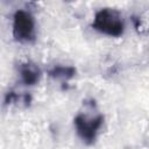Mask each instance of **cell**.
<instances>
[{
  "instance_id": "3957f363",
  "label": "cell",
  "mask_w": 149,
  "mask_h": 149,
  "mask_svg": "<svg viewBox=\"0 0 149 149\" xmlns=\"http://www.w3.org/2000/svg\"><path fill=\"white\" fill-rule=\"evenodd\" d=\"M73 123L78 136L87 146H91L95 142L99 129L104 123V115L99 114L94 118H87L84 114H78L73 119Z\"/></svg>"
},
{
  "instance_id": "8992f818",
  "label": "cell",
  "mask_w": 149,
  "mask_h": 149,
  "mask_svg": "<svg viewBox=\"0 0 149 149\" xmlns=\"http://www.w3.org/2000/svg\"><path fill=\"white\" fill-rule=\"evenodd\" d=\"M17 99H19V95H17L14 91H9V92L6 93L3 101H5V105H10V104L17 101Z\"/></svg>"
},
{
  "instance_id": "7a4b0ae2",
  "label": "cell",
  "mask_w": 149,
  "mask_h": 149,
  "mask_svg": "<svg viewBox=\"0 0 149 149\" xmlns=\"http://www.w3.org/2000/svg\"><path fill=\"white\" fill-rule=\"evenodd\" d=\"M13 37L20 43H33L36 40L34 16L23 9H17L13 16Z\"/></svg>"
},
{
  "instance_id": "5b68a950",
  "label": "cell",
  "mask_w": 149,
  "mask_h": 149,
  "mask_svg": "<svg viewBox=\"0 0 149 149\" xmlns=\"http://www.w3.org/2000/svg\"><path fill=\"white\" fill-rule=\"evenodd\" d=\"M77 70L73 66H64V65H57L54 66L49 72V77L55 78V79H71L76 76Z\"/></svg>"
},
{
  "instance_id": "277c9868",
  "label": "cell",
  "mask_w": 149,
  "mask_h": 149,
  "mask_svg": "<svg viewBox=\"0 0 149 149\" xmlns=\"http://www.w3.org/2000/svg\"><path fill=\"white\" fill-rule=\"evenodd\" d=\"M19 71H20L22 83L27 86H33V85L37 84L42 76L40 68L36 64L30 63V62L21 63L19 66Z\"/></svg>"
},
{
  "instance_id": "6da1fadb",
  "label": "cell",
  "mask_w": 149,
  "mask_h": 149,
  "mask_svg": "<svg viewBox=\"0 0 149 149\" xmlns=\"http://www.w3.org/2000/svg\"><path fill=\"white\" fill-rule=\"evenodd\" d=\"M92 28L112 37H120L125 33V21L116 9L101 8L94 15Z\"/></svg>"
},
{
  "instance_id": "52a82bcc",
  "label": "cell",
  "mask_w": 149,
  "mask_h": 149,
  "mask_svg": "<svg viewBox=\"0 0 149 149\" xmlns=\"http://www.w3.org/2000/svg\"><path fill=\"white\" fill-rule=\"evenodd\" d=\"M23 102H24L26 106H29L30 102H31V95L28 94V93H26V94L23 95Z\"/></svg>"
}]
</instances>
